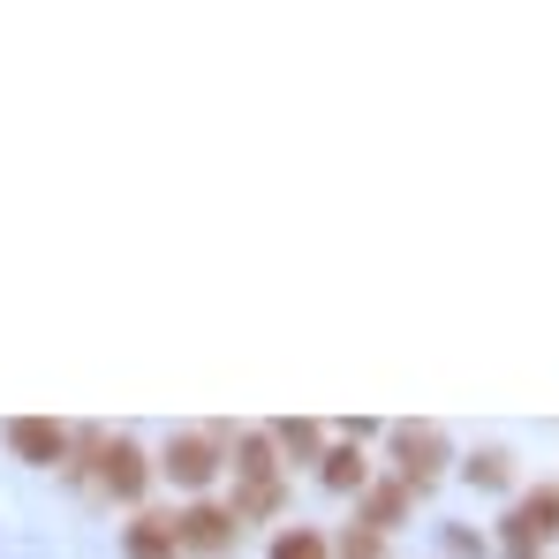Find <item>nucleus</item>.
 I'll return each mask as SVG.
<instances>
[{"mask_svg":"<svg viewBox=\"0 0 559 559\" xmlns=\"http://www.w3.org/2000/svg\"><path fill=\"white\" fill-rule=\"evenodd\" d=\"M545 537H559V484H537V491L507 514V552L514 559H530Z\"/></svg>","mask_w":559,"mask_h":559,"instance_id":"f257e3e1","label":"nucleus"},{"mask_svg":"<svg viewBox=\"0 0 559 559\" xmlns=\"http://www.w3.org/2000/svg\"><path fill=\"white\" fill-rule=\"evenodd\" d=\"M393 454H401V484L424 491V484L447 468V439H439V424H401V431H393Z\"/></svg>","mask_w":559,"mask_h":559,"instance_id":"f03ea898","label":"nucleus"},{"mask_svg":"<svg viewBox=\"0 0 559 559\" xmlns=\"http://www.w3.org/2000/svg\"><path fill=\"white\" fill-rule=\"evenodd\" d=\"M167 476H175L182 491H204V484L219 476V439H212V431H182V439L167 447Z\"/></svg>","mask_w":559,"mask_h":559,"instance_id":"7ed1b4c3","label":"nucleus"},{"mask_svg":"<svg viewBox=\"0 0 559 559\" xmlns=\"http://www.w3.org/2000/svg\"><path fill=\"white\" fill-rule=\"evenodd\" d=\"M8 454L31 462V468H53L61 454H69V431L46 424V416H15V424H8Z\"/></svg>","mask_w":559,"mask_h":559,"instance_id":"20e7f679","label":"nucleus"},{"mask_svg":"<svg viewBox=\"0 0 559 559\" xmlns=\"http://www.w3.org/2000/svg\"><path fill=\"white\" fill-rule=\"evenodd\" d=\"M98 484H106L114 499H136V491L152 484V462H144V447H129V439L98 447Z\"/></svg>","mask_w":559,"mask_h":559,"instance_id":"39448f33","label":"nucleus"},{"mask_svg":"<svg viewBox=\"0 0 559 559\" xmlns=\"http://www.w3.org/2000/svg\"><path fill=\"white\" fill-rule=\"evenodd\" d=\"M235 530H242V522H235L227 507H189L182 522H175V545H189V552H227Z\"/></svg>","mask_w":559,"mask_h":559,"instance_id":"423d86ee","label":"nucleus"},{"mask_svg":"<svg viewBox=\"0 0 559 559\" xmlns=\"http://www.w3.org/2000/svg\"><path fill=\"white\" fill-rule=\"evenodd\" d=\"M121 552H129V559H175L182 545H175V522H159V514H136V522L121 530Z\"/></svg>","mask_w":559,"mask_h":559,"instance_id":"0eeeda50","label":"nucleus"},{"mask_svg":"<svg viewBox=\"0 0 559 559\" xmlns=\"http://www.w3.org/2000/svg\"><path fill=\"white\" fill-rule=\"evenodd\" d=\"M235 454H242V484H280V462H273V439H265V431H242V439H235Z\"/></svg>","mask_w":559,"mask_h":559,"instance_id":"6e6552de","label":"nucleus"},{"mask_svg":"<svg viewBox=\"0 0 559 559\" xmlns=\"http://www.w3.org/2000/svg\"><path fill=\"white\" fill-rule=\"evenodd\" d=\"M401 514H408V484H378L371 499H364V530H378V537H385Z\"/></svg>","mask_w":559,"mask_h":559,"instance_id":"1a4fd4ad","label":"nucleus"},{"mask_svg":"<svg viewBox=\"0 0 559 559\" xmlns=\"http://www.w3.org/2000/svg\"><path fill=\"white\" fill-rule=\"evenodd\" d=\"M364 476H371V468H364L356 447H333V454H325V484H333V491H364Z\"/></svg>","mask_w":559,"mask_h":559,"instance_id":"9d476101","label":"nucleus"},{"mask_svg":"<svg viewBox=\"0 0 559 559\" xmlns=\"http://www.w3.org/2000/svg\"><path fill=\"white\" fill-rule=\"evenodd\" d=\"M273 559H333V552H325V537H318V530H302V522H295V530H280V537H273Z\"/></svg>","mask_w":559,"mask_h":559,"instance_id":"9b49d317","label":"nucleus"},{"mask_svg":"<svg viewBox=\"0 0 559 559\" xmlns=\"http://www.w3.org/2000/svg\"><path fill=\"white\" fill-rule=\"evenodd\" d=\"M265 439H273V447H287V454H302V462L318 454V424H280V431H265Z\"/></svg>","mask_w":559,"mask_h":559,"instance_id":"f8f14e48","label":"nucleus"},{"mask_svg":"<svg viewBox=\"0 0 559 559\" xmlns=\"http://www.w3.org/2000/svg\"><path fill=\"white\" fill-rule=\"evenodd\" d=\"M341 559H385V537L378 530H348L341 537Z\"/></svg>","mask_w":559,"mask_h":559,"instance_id":"ddd939ff","label":"nucleus"},{"mask_svg":"<svg viewBox=\"0 0 559 559\" xmlns=\"http://www.w3.org/2000/svg\"><path fill=\"white\" fill-rule=\"evenodd\" d=\"M468 476H476V484H507V454H476Z\"/></svg>","mask_w":559,"mask_h":559,"instance_id":"4468645a","label":"nucleus"}]
</instances>
